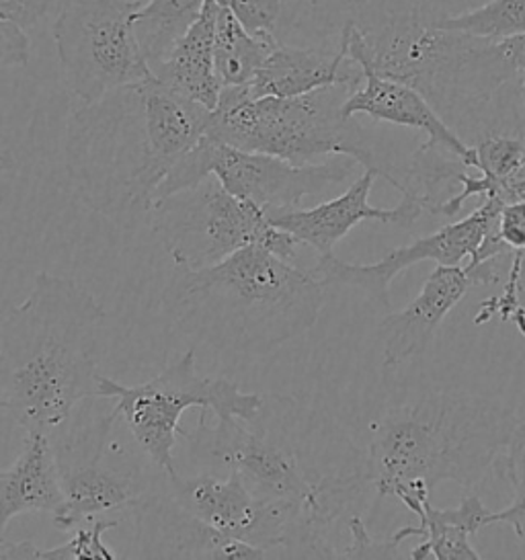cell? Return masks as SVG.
Instances as JSON below:
<instances>
[{
  "instance_id": "1",
  "label": "cell",
  "mask_w": 525,
  "mask_h": 560,
  "mask_svg": "<svg viewBox=\"0 0 525 560\" xmlns=\"http://www.w3.org/2000/svg\"><path fill=\"white\" fill-rule=\"evenodd\" d=\"M212 112L150 79L68 119L66 175L82 206L114 222L150 212L156 191L208 132Z\"/></svg>"
},
{
  "instance_id": "2",
  "label": "cell",
  "mask_w": 525,
  "mask_h": 560,
  "mask_svg": "<svg viewBox=\"0 0 525 560\" xmlns=\"http://www.w3.org/2000/svg\"><path fill=\"white\" fill-rule=\"evenodd\" d=\"M105 308L70 278L42 271L0 323V407L25 433H54L101 398L98 332Z\"/></svg>"
},
{
  "instance_id": "3",
  "label": "cell",
  "mask_w": 525,
  "mask_h": 560,
  "mask_svg": "<svg viewBox=\"0 0 525 560\" xmlns=\"http://www.w3.org/2000/svg\"><path fill=\"white\" fill-rule=\"evenodd\" d=\"M327 285L304 267L248 245L203 267H175L164 313L180 337L226 355L262 358L316 325Z\"/></svg>"
},
{
  "instance_id": "4",
  "label": "cell",
  "mask_w": 525,
  "mask_h": 560,
  "mask_svg": "<svg viewBox=\"0 0 525 560\" xmlns=\"http://www.w3.org/2000/svg\"><path fill=\"white\" fill-rule=\"evenodd\" d=\"M524 423L487 396L435 390L394 405L372 425L365 475L377 499L394 497L419 515L442 482L480 487Z\"/></svg>"
},
{
  "instance_id": "5",
  "label": "cell",
  "mask_w": 525,
  "mask_h": 560,
  "mask_svg": "<svg viewBox=\"0 0 525 560\" xmlns=\"http://www.w3.org/2000/svg\"><path fill=\"white\" fill-rule=\"evenodd\" d=\"M199 428L206 431L203 425ZM208 433L206 450L218 466L234 470L262 501L294 508L306 527L311 559H341L332 540L339 522L360 515L372 487L365 464L358 468L323 470V425L308 407L288 395H265L253 421H218Z\"/></svg>"
},
{
  "instance_id": "6",
  "label": "cell",
  "mask_w": 525,
  "mask_h": 560,
  "mask_svg": "<svg viewBox=\"0 0 525 560\" xmlns=\"http://www.w3.org/2000/svg\"><path fill=\"white\" fill-rule=\"evenodd\" d=\"M353 91L349 84H335L300 97H250L245 86H224L206 133L294 165L351 156L400 191L405 166L393 163L374 132L355 117H345V101Z\"/></svg>"
},
{
  "instance_id": "7",
  "label": "cell",
  "mask_w": 525,
  "mask_h": 560,
  "mask_svg": "<svg viewBox=\"0 0 525 560\" xmlns=\"http://www.w3.org/2000/svg\"><path fill=\"white\" fill-rule=\"evenodd\" d=\"M98 396L114 398L115 411L142 456L166 477L179 472L173 452L179 433L185 435L180 417L187 409H201L199 421H206V412L215 415L218 421H253L265 405V395L245 393L234 380L199 376L194 347L144 384L126 386L103 376Z\"/></svg>"
},
{
  "instance_id": "8",
  "label": "cell",
  "mask_w": 525,
  "mask_h": 560,
  "mask_svg": "<svg viewBox=\"0 0 525 560\" xmlns=\"http://www.w3.org/2000/svg\"><path fill=\"white\" fill-rule=\"evenodd\" d=\"M148 214L175 267H212L248 245H259L288 264L304 267L300 259L304 243L276 226L257 203L230 194L213 175L154 201Z\"/></svg>"
},
{
  "instance_id": "9",
  "label": "cell",
  "mask_w": 525,
  "mask_h": 560,
  "mask_svg": "<svg viewBox=\"0 0 525 560\" xmlns=\"http://www.w3.org/2000/svg\"><path fill=\"white\" fill-rule=\"evenodd\" d=\"M119 421L114 398H89L51 433L65 487V505L51 522L60 532L130 510L159 485L147 468L112 442Z\"/></svg>"
},
{
  "instance_id": "10",
  "label": "cell",
  "mask_w": 525,
  "mask_h": 560,
  "mask_svg": "<svg viewBox=\"0 0 525 560\" xmlns=\"http://www.w3.org/2000/svg\"><path fill=\"white\" fill-rule=\"evenodd\" d=\"M360 163L332 156L323 163L294 165L279 156L248 152L203 136L164 179L156 198H168L213 175L236 198L257 203L265 212L300 208L306 196H328L355 177Z\"/></svg>"
},
{
  "instance_id": "11",
  "label": "cell",
  "mask_w": 525,
  "mask_h": 560,
  "mask_svg": "<svg viewBox=\"0 0 525 560\" xmlns=\"http://www.w3.org/2000/svg\"><path fill=\"white\" fill-rule=\"evenodd\" d=\"M144 0H70L51 35L72 93L91 105L121 86L154 79L133 30Z\"/></svg>"
},
{
  "instance_id": "12",
  "label": "cell",
  "mask_w": 525,
  "mask_h": 560,
  "mask_svg": "<svg viewBox=\"0 0 525 560\" xmlns=\"http://www.w3.org/2000/svg\"><path fill=\"white\" fill-rule=\"evenodd\" d=\"M503 206L505 203L494 196L482 198V203L466 218L450 222L407 247L394 248L377 264H345L337 255H328L318 257L312 273L327 288H355L376 304L388 306L393 280L405 269L423 261L459 265L464 259H470L482 245L485 236L497 226Z\"/></svg>"
},
{
  "instance_id": "13",
  "label": "cell",
  "mask_w": 525,
  "mask_h": 560,
  "mask_svg": "<svg viewBox=\"0 0 525 560\" xmlns=\"http://www.w3.org/2000/svg\"><path fill=\"white\" fill-rule=\"evenodd\" d=\"M130 510L144 559H269L261 548L232 538L185 510L166 487H156Z\"/></svg>"
},
{
  "instance_id": "14",
  "label": "cell",
  "mask_w": 525,
  "mask_h": 560,
  "mask_svg": "<svg viewBox=\"0 0 525 560\" xmlns=\"http://www.w3.org/2000/svg\"><path fill=\"white\" fill-rule=\"evenodd\" d=\"M376 179L374 171L363 168L360 177L337 198L327 199L308 210L290 208L273 210L267 215L276 226L292 232L298 241L314 248L318 257L335 255L337 243L343 241L361 222H382L398 229H410L425 215L423 206L407 196H402L396 208H374L370 203V194Z\"/></svg>"
},
{
  "instance_id": "15",
  "label": "cell",
  "mask_w": 525,
  "mask_h": 560,
  "mask_svg": "<svg viewBox=\"0 0 525 560\" xmlns=\"http://www.w3.org/2000/svg\"><path fill=\"white\" fill-rule=\"evenodd\" d=\"M470 288H475V280L464 265H438L421 292L402 311L388 314L380 323L382 370L394 372L421 358L445 316L458 306Z\"/></svg>"
},
{
  "instance_id": "16",
  "label": "cell",
  "mask_w": 525,
  "mask_h": 560,
  "mask_svg": "<svg viewBox=\"0 0 525 560\" xmlns=\"http://www.w3.org/2000/svg\"><path fill=\"white\" fill-rule=\"evenodd\" d=\"M361 70L363 83L345 101V117L363 116L376 124L419 130L427 133L423 144L450 150L470 168H475V147L459 138L419 89L382 77L372 65H361Z\"/></svg>"
},
{
  "instance_id": "17",
  "label": "cell",
  "mask_w": 525,
  "mask_h": 560,
  "mask_svg": "<svg viewBox=\"0 0 525 560\" xmlns=\"http://www.w3.org/2000/svg\"><path fill=\"white\" fill-rule=\"evenodd\" d=\"M361 83L363 70L347 56L341 37L339 48L279 44L245 89L250 97H300L335 84L358 89Z\"/></svg>"
},
{
  "instance_id": "18",
  "label": "cell",
  "mask_w": 525,
  "mask_h": 560,
  "mask_svg": "<svg viewBox=\"0 0 525 560\" xmlns=\"http://www.w3.org/2000/svg\"><path fill=\"white\" fill-rule=\"evenodd\" d=\"M65 505V487L49 433H25L16 460L0 472V536L25 513L56 515Z\"/></svg>"
},
{
  "instance_id": "19",
  "label": "cell",
  "mask_w": 525,
  "mask_h": 560,
  "mask_svg": "<svg viewBox=\"0 0 525 560\" xmlns=\"http://www.w3.org/2000/svg\"><path fill=\"white\" fill-rule=\"evenodd\" d=\"M220 11L222 4L218 0H206L194 27L163 62L152 68L159 83L210 112L218 107L224 89L215 70V27Z\"/></svg>"
},
{
  "instance_id": "20",
  "label": "cell",
  "mask_w": 525,
  "mask_h": 560,
  "mask_svg": "<svg viewBox=\"0 0 525 560\" xmlns=\"http://www.w3.org/2000/svg\"><path fill=\"white\" fill-rule=\"evenodd\" d=\"M419 526H405L394 532V540L402 544L407 538H423L410 550V559L480 560L470 538L482 527L494 524V511L489 510L478 494H466L458 508L440 510L427 501L417 515Z\"/></svg>"
},
{
  "instance_id": "21",
  "label": "cell",
  "mask_w": 525,
  "mask_h": 560,
  "mask_svg": "<svg viewBox=\"0 0 525 560\" xmlns=\"http://www.w3.org/2000/svg\"><path fill=\"white\" fill-rule=\"evenodd\" d=\"M206 0H147L133 15V30L150 68L163 62L194 27Z\"/></svg>"
},
{
  "instance_id": "22",
  "label": "cell",
  "mask_w": 525,
  "mask_h": 560,
  "mask_svg": "<svg viewBox=\"0 0 525 560\" xmlns=\"http://www.w3.org/2000/svg\"><path fill=\"white\" fill-rule=\"evenodd\" d=\"M279 44L250 34L241 19L222 7L215 27V70L222 86H245Z\"/></svg>"
},
{
  "instance_id": "23",
  "label": "cell",
  "mask_w": 525,
  "mask_h": 560,
  "mask_svg": "<svg viewBox=\"0 0 525 560\" xmlns=\"http://www.w3.org/2000/svg\"><path fill=\"white\" fill-rule=\"evenodd\" d=\"M443 32L503 42L525 34V0H485L459 13L429 21Z\"/></svg>"
},
{
  "instance_id": "24",
  "label": "cell",
  "mask_w": 525,
  "mask_h": 560,
  "mask_svg": "<svg viewBox=\"0 0 525 560\" xmlns=\"http://www.w3.org/2000/svg\"><path fill=\"white\" fill-rule=\"evenodd\" d=\"M119 526L117 517H95L70 532V540L56 548H39L30 540H0L2 560H115L119 555L103 542V534Z\"/></svg>"
},
{
  "instance_id": "25",
  "label": "cell",
  "mask_w": 525,
  "mask_h": 560,
  "mask_svg": "<svg viewBox=\"0 0 525 560\" xmlns=\"http://www.w3.org/2000/svg\"><path fill=\"white\" fill-rule=\"evenodd\" d=\"M525 250H515L511 257L509 271L503 280V290L499 296L487 298L478 304L475 325H485L492 318L503 323H515L525 337V304L522 294V276H524Z\"/></svg>"
},
{
  "instance_id": "26",
  "label": "cell",
  "mask_w": 525,
  "mask_h": 560,
  "mask_svg": "<svg viewBox=\"0 0 525 560\" xmlns=\"http://www.w3.org/2000/svg\"><path fill=\"white\" fill-rule=\"evenodd\" d=\"M497 477L505 478L511 485L513 501L505 510L494 511V524H509L515 538L525 544V425L509 445Z\"/></svg>"
},
{
  "instance_id": "27",
  "label": "cell",
  "mask_w": 525,
  "mask_h": 560,
  "mask_svg": "<svg viewBox=\"0 0 525 560\" xmlns=\"http://www.w3.org/2000/svg\"><path fill=\"white\" fill-rule=\"evenodd\" d=\"M476 173L491 179H503L525 163V138L515 133L492 132L472 144Z\"/></svg>"
},
{
  "instance_id": "28",
  "label": "cell",
  "mask_w": 525,
  "mask_h": 560,
  "mask_svg": "<svg viewBox=\"0 0 525 560\" xmlns=\"http://www.w3.org/2000/svg\"><path fill=\"white\" fill-rule=\"evenodd\" d=\"M349 23L363 34H377L398 21L423 18L421 0H345Z\"/></svg>"
},
{
  "instance_id": "29",
  "label": "cell",
  "mask_w": 525,
  "mask_h": 560,
  "mask_svg": "<svg viewBox=\"0 0 525 560\" xmlns=\"http://www.w3.org/2000/svg\"><path fill=\"white\" fill-rule=\"evenodd\" d=\"M347 529L351 534V544L345 548L341 559H402L400 542L394 540V536L388 540H376L368 532L361 515H353Z\"/></svg>"
},
{
  "instance_id": "30",
  "label": "cell",
  "mask_w": 525,
  "mask_h": 560,
  "mask_svg": "<svg viewBox=\"0 0 525 560\" xmlns=\"http://www.w3.org/2000/svg\"><path fill=\"white\" fill-rule=\"evenodd\" d=\"M32 42L27 30L16 25L9 19H0V60L2 67H25L30 62Z\"/></svg>"
},
{
  "instance_id": "31",
  "label": "cell",
  "mask_w": 525,
  "mask_h": 560,
  "mask_svg": "<svg viewBox=\"0 0 525 560\" xmlns=\"http://www.w3.org/2000/svg\"><path fill=\"white\" fill-rule=\"evenodd\" d=\"M58 0H0V19H9L23 30L37 25Z\"/></svg>"
},
{
  "instance_id": "32",
  "label": "cell",
  "mask_w": 525,
  "mask_h": 560,
  "mask_svg": "<svg viewBox=\"0 0 525 560\" xmlns=\"http://www.w3.org/2000/svg\"><path fill=\"white\" fill-rule=\"evenodd\" d=\"M497 231L511 250H525V201L503 206Z\"/></svg>"
},
{
  "instance_id": "33",
  "label": "cell",
  "mask_w": 525,
  "mask_h": 560,
  "mask_svg": "<svg viewBox=\"0 0 525 560\" xmlns=\"http://www.w3.org/2000/svg\"><path fill=\"white\" fill-rule=\"evenodd\" d=\"M492 196L501 199L503 203L525 201V163L520 168H515L508 177L497 179Z\"/></svg>"
},
{
  "instance_id": "34",
  "label": "cell",
  "mask_w": 525,
  "mask_h": 560,
  "mask_svg": "<svg viewBox=\"0 0 525 560\" xmlns=\"http://www.w3.org/2000/svg\"><path fill=\"white\" fill-rule=\"evenodd\" d=\"M503 50L508 54L511 65L517 70L520 77V101H522V112H524L525 119V34L511 37V39H503Z\"/></svg>"
},
{
  "instance_id": "35",
  "label": "cell",
  "mask_w": 525,
  "mask_h": 560,
  "mask_svg": "<svg viewBox=\"0 0 525 560\" xmlns=\"http://www.w3.org/2000/svg\"><path fill=\"white\" fill-rule=\"evenodd\" d=\"M466 2H475V0H466ZM431 4H433V9L438 13H442L443 0H431Z\"/></svg>"
},
{
  "instance_id": "36",
  "label": "cell",
  "mask_w": 525,
  "mask_h": 560,
  "mask_svg": "<svg viewBox=\"0 0 525 560\" xmlns=\"http://www.w3.org/2000/svg\"><path fill=\"white\" fill-rule=\"evenodd\" d=\"M522 294L525 296V264H524V276H522Z\"/></svg>"
}]
</instances>
